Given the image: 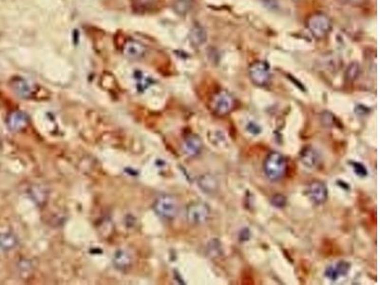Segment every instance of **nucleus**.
Listing matches in <instances>:
<instances>
[{
  "mask_svg": "<svg viewBox=\"0 0 380 285\" xmlns=\"http://www.w3.org/2000/svg\"><path fill=\"white\" fill-rule=\"evenodd\" d=\"M287 169V163L283 155L278 152H271L263 164V171L270 181H278L283 178Z\"/></svg>",
  "mask_w": 380,
  "mask_h": 285,
  "instance_id": "nucleus-1",
  "label": "nucleus"
},
{
  "mask_svg": "<svg viewBox=\"0 0 380 285\" xmlns=\"http://www.w3.org/2000/svg\"><path fill=\"white\" fill-rule=\"evenodd\" d=\"M333 28V22L329 16L322 13L311 15L307 20V29L316 39H322L329 36Z\"/></svg>",
  "mask_w": 380,
  "mask_h": 285,
  "instance_id": "nucleus-2",
  "label": "nucleus"
},
{
  "mask_svg": "<svg viewBox=\"0 0 380 285\" xmlns=\"http://www.w3.org/2000/svg\"><path fill=\"white\" fill-rule=\"evenodd\" d=\"M154 212L164 219H175L179 212V204L176 198L171 195H162L155 200L153 204Z\"/></svg>",
  "mask_w": 380,
  "mask_h": 285,
  "instance_id": "nucleus-3",
  "label": "nucleus"
},
{
  "mask_svg": "<svg viewBox=\"0 0 380 285\" xmlns=\"http://www.w3.org/2000/svg\"><path fill=\"white\" fill-rule=\"evenodd\" d=\"M249 77L259 87H265L271 80L270 65L266 61H256L249 67Z\"/></svg>",
  "mask_w": 380,
  "mask_h": 285,
  "instance_id": "nucleus-4",
  "label": "nucleus"
},
{
  "mask_svg": "<svg viewBox=\"0 0 380 285\" xmlns=\"http://www.w3.org/2000/svg\"><path fill=\"white\" fill-rule=\"evenodd\" d=\"M234 107V97L227 90H219L213 96L211 108L217 115L226 116L233 110Z\"/></svg>",
  "mask_w": 380,
  "mask_h": 285,
  "instance_id": "nucleus-5",
  "label": "nucleus"
},
{
  "mask_svg": "<svg viewBox=\"0 0 380 285\" xmlns=\"http://www.w3.org/2000/svg\"><path fill=\"white\" fill-rule=\"evenodd\" d=\"M210 216V208L204 203H193L186 209V219L194 226L205 224Z\"/></svg>",
  "mask_w": 380,
  "mask_h": 285,
  "instance_id": "nucleus-6",
  "label": "nucleus"
},
{
  "mask_svg": "<svg viewBox=\"0 0 380 285\" xmlns=\"http://www.w3.org/2000/svg\"><path fill=\"white\" fill-rule=\"evenodd\" d=\"M146 45L143 44L138 40L129 38L124 40V43L122 44V52L126 58L131 60H139L146 55Z\"/></svg>",
  "mask_w": 380,
  "mask_h": 285,
  "instance_id": "nucleus-7",
  "label": "nucleus"
},
{
  "mask_svg": "<svg viewBox=\"0 0 380 285\" xmlns=\"http://www.w3.org/2000/svg\"><path fill=\"white\" fill-rule=\"evenodd\" d=\"M11 88L19 97L28 99L36 94L37 88L35 83L23 77H15L11 81Z\"/></svg>",
  "mask_w": 380,
  "mask_h": 285,
  "instance_id": "nucleus-8",
  "label": "nucleus"
},
{
  "mask_svg": "<svg viewBox=\"0 0 380 285\" xmlns=\"http://www.w3.org/2000/svg\"><path fill=\"white\" fill-rule=\"evenodd\" d=\"M307 195L313 204L321 205L327 201L328 188L321 181H314L308 185Z\"/></svg>",
  "mask_w": 380,
  "mask_h": 285,
  "instance_id": "nucleus-9",
  "label": "nucleus"
},
{
  "mask_svg": "<svg viewBox=\"0 0 380 285\" xmlns=\"http://www.w3.org/2000/svg\"><path fill=\"white\" fill-rule=\"evenodd\" d=\"M29 123V118L26 113L20 110L12 112L7 119L8 128L12 132H20L24 130Z\"/></svg>",
  "mask_w": 380,
  "mask_h": 285,
  "instance_id": "nucleus-10",
  "label": "nucleus"
},
{
  "mask_svg": "<svg viewBox=\"0 0 380 285\" xmlns=\"http://www.w3.org/2000/svg\"><path fill=\"white\" fill-rule=\"evenodd\" d=\"M132 263L133 258L132 254L124 249H119L113 255L112 263L118 270H129L132 267Z\"/></svg>",
  "mask_w": 380,
  "mask_h": 285,
  "instance_id": "nucleus-11",
  "label": "nucleus"
},
{
  "mask_svg": "<svg viewBox=\"0 0 380 285\" xmlns=\"http://www.w3.org/2000/svg\"><path fill=\"white\" fill-rule=\"evenodd\" d=\"M351 268V264L347 262H338L335 265H331L325 270V276L326 278H329L330 280L335 281L340 277L346 276Z\"/></svg>",
  "mask_w": 380,
  "mask_h": 285,
  "instance_id": "nucleus-12",
  "label": "nucleus"
},
{
  "mask_svg": "<svg viewBox=\"0 0 380 285\" xmlns=\"http://www.w3.org/2000/svg\"><path fill=\"white\" fill-rule=\"evenodd\" d=\"M183 147L185 153L194 157L201 153L203 149V142L197 135L191 134L184 139Z\"/></svg>",
  "mask_w": 380,
  "mask_h": 285,
  "instance_id": "nucleus-13",
  "label": "nucleus"
},
{
  "mask_svg": "<svg viewBox=\"0 0 380 285\" xmlns=\"http://www.w3.org/2000/svg\"><path fill=\"white\" fill-rule=\"evenodd\" d=\"M207 40V33L201 25H194L189 33V42L194 48L202 47Z\"/></svg>",
  "mask_w": 380,
  "mask_h": 285,
  "instance_id": "nucleus-14",
  "label": "nucleus"
},
{
  "mask_svg": "<svg viewBox=\"0 0 380 285\" xmlns=\"http://www.w3.org/2000/svg\"><path fill=\"white\" fill-rule=\"evenodd\" d=\"M300 162L303 166L308 168H314L318 166L320 162L319 154L311 146H306L300 152Z\"/></svg>",
  "mask_w": 380,
  "mask_h": 285,
  "instance_id": "nucleus-15",
  "label": "nucleus"
},
{
  "mask_svg": "<svg viewBox=\"0 0 380 285\" xmlns=\"http://www.w3.org/2000/svg\"><path fill=\"white\" fill-rule=\"evenodd\" d=\"M360 73H361V68H360L359 63L357 61H353L346 69L345 80L348 83H353L358 80V77L360 76Z\"/></svg>",
  "mask_w": 380,
  "mask_h": 285,
  "instance_id": "nucleus-16",
  "label": "nucleus"
},
{
  "mask_svg": "<svg viewBox=\"0 0 380 285\" xmlns=\"http://www.w3.org/2000/svg\"><path fill=\"white\" fill-rule=\"evenodd\" d=\"M17 238L12 233L0 234V249L4 251H10L17 245Z\"/></svg>",
  "mask_w": 380,
  "mask_h": 285,
  "instance_id": "nucleus-17",
  "label": "nucleus"
},
{
  "mask_svg": "<svg viewBox=\"0 0 380 285\" xmlns=\"http://www.w3.org/2000/svg\"><path fill=\"white\" fill-rule=\"evenodd\" d=\"M198 184L201 187V189L205 192H213L214 190L217 188V183L214 180L211 176L203 175L201 176L198 180Z\"/></svg>",
  "mask_w": 380,
  "mask_h": 285,
  "instance_id": "nucleus-18",
  "label": "nucleus"
},
{
  "mask_svg": "<svg viewBox=\"0 0 380 285\" xmlns=\"http://www.w3.org/2000/svg\"><path fill=\"white\" fill-rule=\"evenodd\" d=\"M172 8L177 15H185L189 12L191 3L190 0H175Z\"/></svg>",
  "mask_w": 380,
  "mask_h": 285,
  "instance_id": "nucleus-19",
  "label": "nucleus"
},
{
  "mask_svg": "<svg viewBox=\"0 0 380 285\" xmlns=\"http://www.w3.org/2000/svg\"><path fill=\"white\" fill-rule=\"evenodd\" d=\"M351 165L355 173L359 177H365L368 174V171L366 169L365 166H363L362 164L355 162V163H351Z\"/></svg>",
  "mask_w": 380,
  "mask_h": 285,
  "instance_id": "nucleus-20",
  "label": "nucleus"
},
{
  "mask_svg": "<svg viewBox=\"0 0 380 285\" xmlns=\"http://www.w3.org/2000/svg\"><path fill=\"white\" fill-rule=\"evenodd\" d=\"M272 205L278 208L284 207L286 205V198L281 194H277L272 198Z\"/></svg>",
  "mask_w": 380,
  "mask_h": 285,
  "instance_id": "nucleus-21",
  "label": "nucleus"
},
{
  "mask_svg": "<svg viewBox=\"0 0 380 285\" xmlns=\"http://www.w3.org/2000/svg\"><path fill=\"white\" fill-rule=\"evenodd\" d=\"M247 130H248V132L253 133V134H259L261 132V128L258 124L253 123V122L249 123Z\"/></svg>",
  "mask_w": 380,
  "mask_h": 285,
  "instance_id": "nucleus-22",
  "label": "nucleus"
},
{
  "mask_svg": "<svg viewBox=\"0 0 380 285\" xmlns=\"http://www.w3.org/2000/svg\"><path fill=\"white\" fill-rule=\"evenodd\" d=\"M343 3L350 6H360L365 3L366 0H342Z\"/></svg>",
  "mask_w": 380,
  "mask_h": 285,
  "instance_id": "nucleus-23",
  "label": "nucleus"
}]
</instances>
